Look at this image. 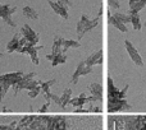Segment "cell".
I'll return each mask as SVG.
<instances>
[{
    "label": "cell",
    "mask_w": 146,
    "mask_h": 130,
    "mask_svg": "<svg viewBox=\"0 0 146 130\" xmlns=\"http://www.w3.org/2000/svg\"><path fill=\"white\" fill-rule=\"evenodd\" d=\"M23 15H25L26 18H28V19H37L38 18L37 12H36L33 8H31V7H25L23 8Z\"/></svg>",
    "instance_id": "cell-15"
},
{
    "label": "cell",
    "mask_w": 146,
    "mask_h": 130,
    "mask_svg": "<svg viewBox=\"0 0 146 130\" xmlns=\"http://www.w3.org/2000/svg\"><path fill=\"white\" fill-rule=\"evenodd\" d=\"M25 130H32V129H30V128H26Z\"/></svg>",
    "instance_id": "cell-27"
},
{
    "label": "cell",
    "mask_w": 146,
    "mask_h": 130,
    "mask_svg": "<svg viewBox=\"0 0 146 130\" xmlns=\"http://www.w3.org/2000/svg\"><path fill=\"white\" fill-rule=\"evenodd\" d=\"M18 46H19V38H18V35H14V37L9 41V43H8V46H7L8 53L17 51L18 50Z\"/></svg>",
    "instance_id": "cell-13"
},
{
    "label": "cell",
    "mask_w": 146,
    "mask_h": 130,
    "mask_svg": "<svg viewBox=\"0 0 146 130\" xmlns=\"http://www.w3.org/2000/svg\"><path fill=\"white\" fill-rule=\"evenodd\" d=\"M49 105H50V102H46V103H45V105H44V106H42V108H41V110H40V112H45V111H46V110H48Z\"/></svg>",
    "instance_id": "cell-26"
},
{
    "label": "cell",
    "mask_w": 146,
    "mask_h": 130,
    "mask_svg": "<svg viewBox=\"0 0 146 130\" xmlns=\"http://www.w3.org/2000/svg\"><path fill=\"white\" fill-rule=\"evenodd\" d=\"M49 5L51 7V9L54 10V12L56 13L58 15H60L62 18H64V19H68V8L66 7V5H63V4H60L59 1H50L49 0Z\"/></svg>",
    "instance_id": "cell-7"
},
{
    "label": "cell",
    "mask_w": 146,
    "mask_h": 130,
    "mask_svg": "<svg viewBox=\"0 0 146 130\" xmlns=\"http://www.w3.org/2000/svg\"><path fill=\"white\" fill-rule=\"evenodd\" d=\"M71 95H72V91L69 89V88L64 91L63 95L60 96V107L64 108L69 102H71Z\"/></svg>",
    "instance_id": "cell-14"
},
{
    "label": "cell",
    "mask_w": 146,
    "mask_h": 130,
    "mask_svg": "<svg viewBox=\"0 0 146 130\" xmlns=\"http://www.w3.org/2000/svg\"><path fill=\"white\" fill-rule=\"evenodd\" d=\"M128 91V84L123 88V91H119L118 88L114 87L113 79L108 77V98H124Z\"/></svg>",
    "instance_id": "cell-3"
},
{
    "label": "cell",
    "mask_w": 146,
    "mask_h": 130,
    "mask_svg": "<svg viewBox=\"0 0 146 130\" xmlns=\"http://www.w3.org/2000/svg\"><path fill=\"white\" fill-rule=\"evenodd\" d=\"M131 23L133 24V28L136 31L141 30V20H140V15L139 13H131Z\"/></svg>",
    "instance_id": "cell-16"
},
{
    "label": "cell",
    "mask_w": 146,
    "mask_h": 130,
    "mask_svg": "<svg viewBox=\"0 0 146 130\" xmlns=\"http://www.w3.org/2000/svg\"><path fill=\"white\" fill-rule=\"evenodd\" d=\"M113 18H115L117 20H119V22H122V23H129L131 22V15H128V14H123V13H114L113 14Z\"/></svg>",
    "instance_id": "cell-17"
},
{
    "label": "cell",
    "mask_w": 146,
    "mask_h": 130,
    "mask_svg": "<svg viewBox=\"0 0 146 130\" xmlns=\"http://www.w3.org/2000/svg\"><path fill=\"white\" fill-rule=\"evenodd\" d=\"M21 32H22L23 37H25L26 40L28 41V43H30V45L35 46V45H37V43H38V37H37V35L33 32V30H32V28H31L28 24H25V26H23L22 30H21Z\"/></svg>",
    "instance_id": "cell-6"
},
{
    "label": "cell",
    "mask_w": 146,
    "mask_h": 130,
    "mask_svg": "<svg viewBox=\"0 0 146 130\" xmlns=\"http://www.w3.org/2000/svg\"><path fill=\"white\" fill-rule=\"evenodd\" d=\"M58 1L60 3V4L66 5L67 8H68V7H72V1H71V0H58Z\"/></svg>",
    "instance_id": "cell-24"
},
{
    "label": "cell",
    "mask_w": 146,
    "mask_h": 130,
    "mask_svg": "<svg viewBox=\"0 0 146 130\" xmlns=\"http://www.w3.org/2000/svg\"><path fill=\"white\" fill-rule=\"evenodd\" d=\"M63 47H64V50H68L69 47L77 49V47H80V42L78 41H73V40H64Z\"/></svg>",
    "instance_id": "cell-19"
},
{
    "label": "cell",
    "mask_w": 146,
    "mask_h": 130,
    "mask_svg": "<svg viewBox=\"0 0 146 130\" xmlns=\"http://www.w3.org/2000/svg\"><path fill=\"white\" fill-rule=\"evenodd\" d=\"M1 56H3V54H1V53H0V58H1Z\"/></svg>",
    "instance_id": "cell-28"
},
{
    "label": "cell",
    "mask_w": 146,
    "mask_h": 130,
    "mask_svg": "<svg viewBox=\"0 0 146 130\" xmlns=\"http://www.w3.org/2000/svg\"><path fill=\"white\" fill-rule=\"evenodd\" d=\"M8 89H9V85L8 84H0V101L3 100V97H4L5 95H7Z\"/></svg>",
    "instance_id": "cell-21"
},
{
    "label": "cell",
    "mask_w": 146,
    "mask_h": 130,
    "mask_svg": "<svg viewBox=\"0 0 146 130\" xmlns=\"http://www.w3.org/2000/svg\"><path fill=\"white\" fill-rule=\"evenodd\" d=\"M85 66H86L85 60L81 61V63L78 64L77 69H76V72L73 73V75H72V83L73 84H76V83L78 82V78H80L81 75H83V69H85Z\"/></svg>",
    "instance_id": "cell-11"
},
{
    "label": "cell",
    "mask_w": 146,
    "mask_h": 130,
    "mask_svg": "<svg viewBox=\"0 0 146 130\" xmlns=\"http://www.w3.org/2000/svg\"><path fill=\"white\" fill-rule=\"evenodd\" d=\"M15 10H17L15 8H10L9 5L1 4V3H0V18H1V19H4V22L7 23V24H9L10 27H13V28L17 26V23L12 19V17H10V15H12L13 13H15Z\"/></svg>",
    "instance_id": "cell-2"
},
{
    "label": "cell",
    "mask_w": 146,
    "mask_h": 130,
    "mask_svg": "<svg viewBox=\"0 0 146 130\" xmlns=\"http://www.w3.org/2000/svg\"><path fill=\"white\" fill-rule=\"evenodd\" d=\"M40 92H41V88H40V85H38V87L33 88V89H30V92H28V96H30L31 98H35Z\"/></svg>",
    "instance_id": "cell-22"
},
{
    "label": "cell",
    "mask_w": 146,
    "mask_h": 130,
    "mask_svg": "<svg viewBox=\"0 0 146 130\" xmlns=\"http://www.w3.org/2000/svg\"><path fill=\"white\" fill-rule=\"evenodd\" d=\"M132 106L127 103L124 98H109L108 101V111L109 112H117V111H127L131 110Z\"/></svg>",
    "instance_id": "cell-1"
},
{
    "label": "cell",
    "mask_w": 146,
    "mask_h": 130,
    "mask_svg": "<svg viewBox=\"0 0 146 130\" xmlns=\"http://www.w3.org/2000/svg\"><path fill=\"white\" fill-rule=\"evenodd\" d=\"M87 66H92L96 64H103V50H98L94 54H91L87 59L85 60Z\"/></svg>",
    "instance_id": "cell-9"
},
{
    "label": "cell",
    "mask_w": 146,
    "mask_h": 130,
    "mask_svg": "<svg viewBox=\"0 0 146 130\" xmlns=\"http://www.w3.org/2000/svg\"><path fill=\"white\" fill-rule=\"evenodd\" d=\"M108 4L110 8H113V9H119L121 8V4H119L118 0H108Z\"/></svg>",
    "instance_id": "cell-23"
},
{
    "label": "cell",
    "mask_w": 146,
    "mask_h": 130,
    "mask_svg": "<svg viewBox=\"0 0 146 130\" xmlns=\"http://www.w3.org/2000/svg\"><path fill=\"white\" fill-rule=\"evenodd\" d=\"M88 23H90V19H88L87 15H86V14L81 15L80 20H78V23H77V36H78V40H81V38L85 36L86 28H87Z\"/></svg>",
    "instance_id": "cell-8"
},
{
    "label": "cell",
    "mask_w": 146,
    "mask_h": 130,
    "mask_svg": "<svg viewBox=\"0 0 146 130\" xmlns=\"http://www.w3.org/2000/svg\"><path fill=\"white\" fill-rule=\"evenodd\" d=\"M88 89H90V92H91V96H94L98 102L103 101V87H101L100 83H92V84L88 87Z\"/></svg>",
    "instance_id": "cell-10"
},
{
    "label": "cell",
    "mask_w": 146,
    "mask_h": 130,
    "mask_svg": "<svg viewBox=\"0 0 146 130\" xmlns=\"http://www.w3.org/2000/svg\"><path fill=\"white\" fill-rule=\"evenodd\" d=\"M109 23L110 24H113L115 28H118L121 32H127L128 31V28H127V26L124 24V23H122V22H119V20H117L115 18H113V15L109 13Z\"/></svg>",
    "instance_id": "cell-12"
},
{
    "label": "cell",
    "mask_w": 146,
    "mask_h": 130,
    "mask_svg": "<svg viewBox=\"0 0 146 130\" xmlns=\"http://www.w3.org/2000/svg\"><path fill=\"white\" fill-rule=\"evenodd\" d=\"M126 129V124L123 123V119H117L114 123V130H124Z\"/></svg>",
    "instance_id": "cell-20"
},
{
    "label": "cell",
    "mask_w": 146,
    "mask_h": 130,
    "mask_svg": "<svg viewBox=\"0 0 146 130\" xmlns=\"http://www.w3.org/2000/svg\"><path fill=\"white\" fill-rule=\"evenodd\" d=\"M23 77V73L22 72H17V73H10V74H5L0 77V84H8L10 85H14L22 79Z\"/></svg>",
    "instance_id": "cell-5"
},
{
    "label": "cell",
    "mask_w": 146,
    "mask_h": 130,
    "mask_svg": "<svg viewBox=\"0 0 146 130\" xmlns=\"http://www.w3.org/2000/svg\"><path fill=\"white\" fill-rule=\"evenodd\" d=\"M66 60H67V55L64 53L56 54L55 58H54V60L51 61V65H53V66H56V65H59V64L66 63Z\"/></svg>",
    "instance_id": "cell-18"
},
{
    "label": "cell",
    "mask_w": 146,
    "mask_h": 130,
    "mask_svg": "<svg viewBox=\"0 0 146 130\" xmlns=\"http://www.w3.org/2000/svg\"><path fill=\"white\" fill-rule=\"evenodd\" d=\"M55 55H56V54H54V53L48 54V55H46V59H48V60H50V61H53L54 58H55Z\"/></svg>",
    "instance_id": "cell-25"
},
{
    "label": "cell",
    "mask_w": 146,
    "mask_h": 130,
    "mask_svg": "<svg viewBox=\"0 0 146 130\" xmlns=\"http://www.w3.org/2000/svg\"><path fill=\"white\" fill-rule=\"evenodd\" d=\"M124 46H126L127 49V53H128V55L131 56L132 61H133L135 64L137 65V66H144V61H142V58L140 56V54L137 53V50L135 49V46L131 43V41H124Z\"/></svg>",
    "instance_id": "cell-4"
}]
</instances>
